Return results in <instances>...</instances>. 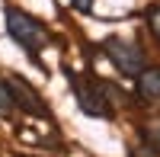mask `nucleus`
<instances>
[{
	"label": "nucleus",
	"instance_id": "nucleus-1",
	"mask_svg": "<svg viewBox=\"0 0 160 157\" xmlns=\"http://www.w3.org/2000/svg\"><path fill=\"white\" fill-rule=\"evenodd\" d=\"M68 77H71V90H74V99L83 115H90V119H115V106L109 103V96H106V87L99 77L93 74H74L68 68Z\"/></svg>",
	"mask_w": 160,
	"mask_h": 157
},
{
	"label": "nucleus",
	"instance_id": "nucleus-2",
	"mask_svg": "<svg viewBox=\"0 0 160 157\" xmlns=\"http://www.w3.org/2000/svg\"><path fill=\"white\" fill-rule=\"evenodd\" d=\"M7 32L13 35V42H16L22 51H29L32 58H38V51L51 42L48 26L42 19H35L32 13L19 10V7H7Z\"/></svg>",
	"mask_w": 160,
	"mask_h": 157
},
{
	"label": "nucleus",
	"instance_id": "nucleus-3",
	"mask_svg": "<svg viewBox=\"0 0 160 157\" xmlns=\"http://www.w3.org/2000/svg\"><path fill=\"white\" fill-rule=\"evenodd\" d=\"M102 55L109 58L115 64V71L118 74H125V77H138L144 71V64H148V58H144V48L138 42H131V38H122V35H109V38H102Z\"/></svg>",
	"mask_w": 160,
	"mask_h": 157
},
{
	"label": "nucleus",
	"instance_id": "nucleus-4",
	"mask_svg": "<svg viewBox=\"0 0 160 157\" xmlns=\"http://www.w3.org/2000/svg\"><path fill=\"white\" fill-rule=\"evenodd\" d=\"M7 87H10V96H13V106H16V109H22L26 115H35V119H48L51 122L48 103L42 99V93H38L29 80H22L19 74H10L7 77Z\"/></svg>",
	"mask_w": 160,
	"mask_h": 157
},
{
	"label": "nucleus",
	"instance_id": "nucleus-5",
	"mask_svg": "<svg viewBox=\"0 0 160 157\" xmlns=\"http://www.w3.org/2000/svg\"><path fill=\"white\" fill-rule=\"evenodd\" d=\"M135 80H138V96L144 103H160V68H148L144 64V71Z\"/></svg>",
	"mask_w": 160,
	"mask_h": 157
},
{
	"label": "nucleus",
	"instance_id": "nucleus-6",
	"mask_svg": "<svg viewBox=\"0 0 160 157\" xmlns=\"http://www.w3.org/2000/svg\"><path fill=\"white\" fill-rule=\"evenodd\" d=\"M141 138H144V144H148V148H154V151L160 154V119L141 125Z\"/></svg>",
	"mask_w": 160,
	"mask_h": 157
},
{
	"label": "nucleus",
	"instance_id": "nucleus-7",
	"mask_svg": "<svg viewBox=\"0 0 160 157\" xmlns=\"http://www.w3.org/2000/svg\"><path fill=\"white\" fill-rule=\"evenodd\" d=\"M13 96H10V87H7V80H0V115H3V119H10L13 115Z\"/></svg>",
	"mask_w": 160,
	"mask_h": 157
},
{
	"label": "nucleus",
	"instance_id": "nucleus-8",
	"mask_svg": "<svg viewBox=\"0 0 160 157\" xmlns=\"http://www.w3.org/2000/svg\"><path fill=\"white\" fill-rule=\"evenodd\" d=\"M144 19H148V29H151V35L157 38V45H160V7H148Z\"/></svg>",
	"mask_w": 160,
	"mask_h": 157
},
{
	"label": "nucleus",
	"instance_id": "nucleus-9",
	"mask_svg": "<svg viewBox=\"0 0 160 157\" xmlns=\"http://www.w3.org/2000/svg\"><path fill=\"white\" fill-rule=\"evenodd\" d=\"M74 3V10H80V13H90L93 10V0H71Z\"/></svg>",
	"mask_w": 160,
	"mask_h": 157
}]
</instances>
